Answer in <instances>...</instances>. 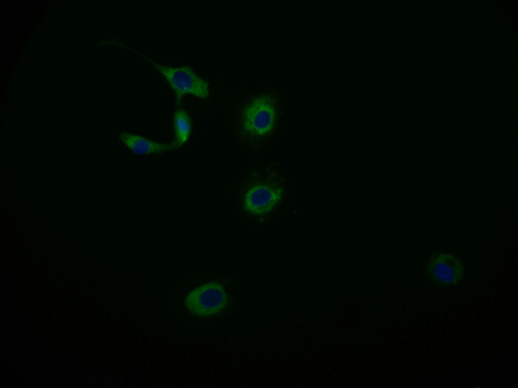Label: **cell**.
I'll list each match as a JSON object with an SVG mask.
<instances>
[{
  "label": "cell",
  "instance_id": "obj_1",
  "mask_svg": "<svg viewBox=\"0 0 518 388\" xmlns=\"http://www.w3.org/2000/svg\"><path fill=\"white\" fill-rule=\"evenodd\" d=\"M285 118L283 93L272 86L242 94L230 111L234 137L252 156L261 154L282 134Z\"/></svg>",
  "mask_w": 518,
  "mask_h": 388
},
{
  "label": "cell",
  "instance_id": "obj_2",
  "mask_svg": "<svg viewBox=\"0 0 518 388\" xmlns=\"http://www.w3.org/2000/svg\"><path fill=\"white\" fill-rule=\"evenodd\" d=\"M291 196L289 179L276 161L252 166L231 189L236 213L256 225L278 216L289 205Z\"/></svg>",
  "mask_w": 518,
  "mask_h": 388
},
{
  "label": "cell",
  "instance_id": "obj_3",
  "mask_svg": "<svg viewBox=\"0 0 518 388\" xmlns=\"http://www.w3.org/2000/svg\"><path fill=\"white\" fill-rule=\"evenodd\" d=\"M235 280L227 275L216 276L191 289L176 303L180 315L198 324H210L232 316L240 302L230 287Z\"/></svg>",
  "mask_w": 518,
  "mask_h": 388
},
{
  "label": "cell",
  "instance_id": "obj_4",
  "mask_svg": "<svg viewBox=\"0 0 518 388\" xmlns=\"http://www.w3.org/2000/svg\"><path fill=\"white\" fill-rule=\"evenodd\" d=\"M135 52L149 62L162 75L171 89L178 104H181L186 95H191L202 101H207L210 98L209 83L191 66L174 67L161 64L144 54Z\"/></svg>",
  "mask_w": 518,
  "mask_h": 388
},
{
  "label": "cell",
  "instance_id": "obj_5",
  "mask_svg": "<svg viewBox=\"0 0 518 388\" xmlns=\"http://www.w3.org/2000/svg\"><path fill=\"white\" fill-rule=\"evenodd\" d=\"M464 272L463 262L452 253L434 252L424 263L425 275L436 286L456 285L463 278Z\"/></svg>",
  "mask_w": 518,
  "mask_h": 388
},
{
  "label": "cell",
  "instance_id": "obj_6",
  "mask_svg": "<svg viewBox=\"0 0 518 388\" xmlns=\"http://www.w3.org/2000/svg\"><path fill=\"white\" fill-rule=\"evenodd\" d=\"M120 141L136 155H163L175 150L171 142L156 141L140 135L121 131L118 134Z\"/></svg>",
  "mask_w": 518,
  "mask_h": 388
},
{
  "label": "cell",
  "instance_id": "obj_7",
  "mask_svg": "<svg viewBox=\"0 0 518 388\" xmlns=\"http://www.w3.org/2000/svg\"><path fill=\"white\" fill-rule=\"evenodd\" d=\"M173 139L171 143L175 150L189 140L193 129V122L190 113L180 105L174 110L172 116Z\"/></svg>",
  "mask_w": 518,
  "mask_h": 388
}]
</instances>
